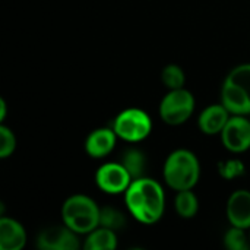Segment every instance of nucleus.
<instances>
[{
	"instance_id": "f257e3e1",
	"label": "nucleus",
	"mask_w": 250,
	"mask_h": 250,
	"mask_svg": "<svg viewBox=\"0 0 250 250\" xmlns=\"http://www.w3.org/2000/svg\"><path fill=\"white\" fill-rule=\"evenodd\" d=\"M125 202L130 215L142 224H155L166 209V193L163 186L149 177L133 179L125 192Z\"/></svg>"
},
{
	"instance_id": "f03ea898",
	"label": "nucleus",
	"mask_w": 250,
	"mask_h": 250,
	"mask_svg": "<svg viewBox=\"0 0 250 250\" xmlns=\"http://www.w3.org/2000/svg\"><path fill=\"white\" fill-rule=\"evenodd\" d=\"M163 176L167 186L176 192L193 189L201 177L199 160L189 149H176L167 157Z\"/></svg>"
},
{
	"instance_id": "7ed1b4c3",
	"label": "nucleus",
	"mask_w": 250,
	"mask_h": 250,
	"mask_svg": "<svg viewBox=\"0 0 250 250\" xmlns=\"http://www.w3.org/2000/svg\"><path fill=\"white\" fill-rule=\"evenodd\" d=\"M101 208L97 202L86 195H72L62 207V220L78 234H89L92 230L100 227Z\"/></svg>"
},
{
	"instance_id": "20e7f679",
	"label": "nucleus",
	"mask_w": 250,
	"mask_h": 250,
	"mask_svg": "<svg viewBox=\"0 0 250 250\" xmlns=\"http://www.w3.org/2000/svg\"><path fill=\"white\" fill-rule=\"evenodd\" d=\"M195 111V97L186 88L168 89L163 97L158 113L164 123L170 126H180L186 123Z\"/></svg>"
},
{
	"instance_id": "39448f33",
	"label": "nucleus",
	"mask_w": 250,
	"mask_h": 250,
	"mask_svg": "<svg viewBox=\"0 0 250 250\" xmlns=\"http://www.w3.org/2000/svg\"><path fill=\"white\" fill-rule=\"evenodd\" d=\"M116 135L130 144L146 139L152 130V120L142 108H126L117 114L113 123Z\"/></svg>"
},
{
	"instance_id": "423d86ee",
	"label": "nucleus",
	"mask_w": 250,
	"mask_h": 250,
	"mask_svg": "<svg viewBox=\"0 0 250 250\" xmlns=\"http://www.w3.org/2000/svg\"><path fill=\"white\" fill-rule=\"evenodd\" d=\"M132 176L122 163H105L95 173V183L107 195H120L127 190Z\"/></svg>"
},
{
	"instance_id": "0eeeda50",
	"label": "nucleus",
	"mask_w": 250,
	"mask_h": 250,
	"mask_svg": "<svg viewBox=\"0 0 250 250\" xmlns=\"http://www.w3.org/2000/svg\"><path fill=\"white\" fill-rule=\"evenodd\" d=\"M220 135L223 145L230 152L242 154L250 148V122L246 116L231 114Z\"/></svg>"
},
{
	"instance_id": "6e6552de",
	"label": "nucleus",
	"mask_w": 250,
	"mask_h": 250,
	"mask_svg": "<svg viewBox=\"0 0 250 250\" xmlns=\"http://www.w3.org/2000/svg\"><path fill=\"white\" fill-rule=\"evenodd\" d=\"M78 233L67 226H53L42 230L37 239V248L41 250H78L81 242Z\"/></svg>"
},
{
	"instance_id": "1a4fd4ad",
	"label": "nucleus",
	"mask_w": 250,
	"mask_h": 250,
	"mask_svg": "<svg viewBox=\"0 0 250 250\" xmlns=\"http://www.w3.org/2000/svg\"><path fill=\"white\" fill-rule=\"evenodd\" d=\"M227 218L231 226L250 230V190L239 189L227 201Z\"/></svg>"
},
{
	"instance_id": "9d476101",
	"label": "nucleus",
	"mask_w": 250,
	"mask_h": 250,
	"mask_svg": "<svg viewBox=\"0 0 250 250\" xmlns=\"http://www.w3.org/2000/svg\"><path fill=\"white\" fill-rule=\"evenodd\" d=\"M117 138L113 127L95 129L85 141V151L91 158H104L114 149Z\"/></svg>"
},
{
	"instance_id": "9b49d317",
	"label": "nucleus",
	"mask_w": 250,
	"mask_h": 250,
	"mask_svg": "<svg viewBox=\"0 0 250 250\" xmlns=\"http://www.w3.org/2000/svg\"><path fill=\"white\" fill-rule=\"evenodd\" d=\"M231 113L224 107V104H212L202 110L198 119V126L205 135H218L226 127L230 120Z\"/></svg>"
},
{
	"instance_id": "f8f14e48",
	"label": "nucleus",
	"mask_w": 250,
	"mask_h": 250,
	"mask_svg": "<svg viewBox=\"0 0 250 250\" xmlns=\"http://www.w3.org/2000/svg\"><path fill=\"white\" fill-rule=\"evenodd\" d=\"M26 245L23 226L9 217L0 218V250H21Z\"/></svg>"
},
{
	"instance_id": "ddd939ff",
	"label": "nucleus",
	"mask_w": 250,
	"mask_h": 250,
	"mask_svg": "<svg viewBox=\"0 0 250 250\" xmlns=\"http://www.w3.org/2000/svg\"><path fill=\"white\" fill-rule=\"evenodd\" d=\"M117 248V234L114 230L107 227H97L83 242V249L86 250H113Z\"/></svg>"
},
{
	"instance_id": "4468645a",
	"label": "nucleus",
	"mask_w": 250,
	"mask_h": 250,
	"mask_svg": "<svg viewBox=\"0 0 250 250\" xmlns=\"http://www.w3.org/2000/svg\"><path fill=\"white\" fill-rule=\"evenodd\" d=\"M174 208L182 218H193L199 211V199L192 189L179 190L174 198Z\"/></svg>"
},
{
	"instance_id": "2eb2a0df",
	"label": "nucleus",
	"mask_w": 250,
	"mask_h": 250,
	"mask_svg": "<svg viewBox=\"0 0 250 250\" xmlns=\"http://www.w3.org/2000/svg\"><path fill=\"white\" fill-rule=\"evenodd\" d=\"M122 164L127 168L132 179L144 177V171H145V167H146V158H145L144 152H141L139 149H135V148L127 149L123 154Z\"/></svg>"
},
{
	"instance_id": "dca6fc26",
	"label": "nucleus",
	"mask_w": 250,
	"mask_h": 250,
	"mask_svg": "<svg viewBox=\"0 0 250 250\" xmlns=\"http://www.w3.org/2000/svg\"><path fill=\"white\" fill-rule=\"evenodd\" d=\"M226 81L236 85L250 103V63H243L230 70Z\"/></svg>"
},
{
	"instance_id": "f3484780",
	"label": "nucleus",
	"mask_w": 250,
	"mask_h": 250,
	"mask_svg": "<svg viewBox=\"0 0 250 250\" xmlns=\"http://www.w3.org/2000/svg\"><path fill=\"white\" fill-rule=\"evenodd\" d=\"M224 246L230 250H249L250 236L246 229L231 226L224 234Z\"/></svg>"
},
{
	"instance_id": "a211bd4d",
	"label": "nucleus",
	"mask_w": 250,
	"mask_h": 250,
	"mask_svg": "<svg viewBox=\"0 0 250 250\" xmlns=\"http://www.w3.org/2000/svg\"><path fill=\"white\" fill-rule=\"evenodd\" d=\"M161 81L168 88V89H179V88H185L186 83V75L183 72V69L179 64H167L163 72H161Z\"/></svg>"
},
{
	"instance_id": "6ab92c4d",
	"label": "nucleus",
	"mask_w": 250,
	"mask_h": 250,
	"mask_svg": "<svg viewBox=\"0 0 250 250\" xmlns=\"http://www.w3.org/2000/svg\"><path fill=\"white\" fill-rule=\"evenodd\" d=\"M125 223H126V218H125V215L119 209L111 208V207L101 208V212H100V226L117 231V230H120L125 226Z\"/></svg>"
},
{
	"instance_id": "aec40b11",
	"label": "nucleus",
	"mask_w": 250,
	"mask_h": 250,
	"mask_svg": "<svg viewBox=\"0 0 250 250\" xmlns=\"http://www.w3.org/2000/svg\"><path fill=\"white\" fill-rule=\"evenodd\" d=\"M16 149V138L15 133L4 125L0 126V158L10 157Z\"/></svg>"
},
{
	"instance_id": "412c9836",
	"label": "nucleus",
	"mask_w": 250,
	"mask_h": 250,
	"mask_svg": "<svg viewBox=\"0 0 250 250\" xmlns=\"http://www.w3.org/2000/svg\"><path fill=\"white\" fill-rule=\"evenodd\" d=\"M218 171L224 179L231 180V179H234L237 176H242L245 173V166L239 160H230V161H226V163L220 164Z\"/></svg>"
},
{
	"instance_id": "4be33fe9",
	"label": "nucleus",
	"mask_w": 250,
	"mask_h": 250,
	"mask_svg": "<svg viewBox=\"0 0 250 250\" xmlns=\"http://www.w3.org/2000/svg\"><path fill=\"white\" fill-rule=\"evenodd\" d=\"M6 113H7V105L4 98H0V122H3L6 119Z\"/></svg>"
},
{
	"instance_id": "5701e85b",
	"label": "nucleus",
	"mask_w": 250,
	"mask_h": 250,
	"mask_svg": "<svg viewBox=\"0 0 250 250\" xmlns=\"http://www.w3.org/2000/svg\"><path fill=\"white\" fill-rule=\"evenodd\" d=\"M249 236H250V233H249Z\"/></svg>"
}]
</instances>
